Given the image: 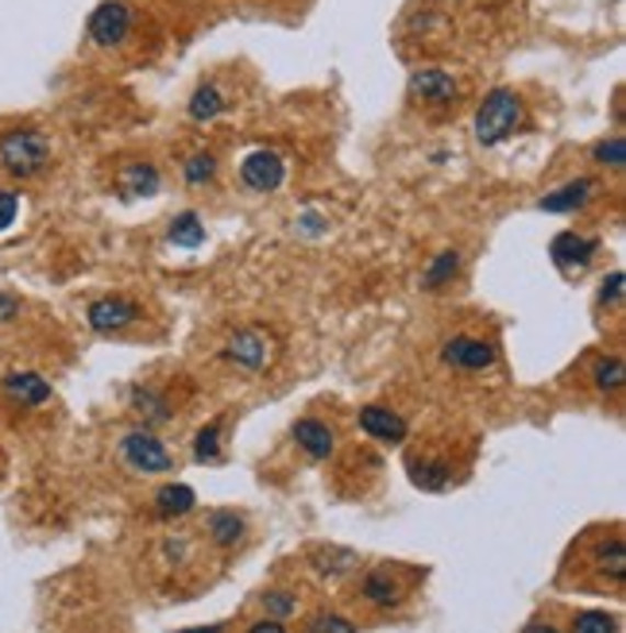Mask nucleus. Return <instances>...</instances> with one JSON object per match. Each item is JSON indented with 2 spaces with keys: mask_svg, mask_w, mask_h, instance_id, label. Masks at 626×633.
Returning <instances> with one entry per match:
<instances>
[{
  "mask_svg": "<svg viewBox=\"0 0 626 633\" xmlns=\"http://www.w3.org/2000/svg\"><path fill=\"white\" fill-rule=\"evenodd\" d=\"M182 174H186L190 186H209L213 179H217V159H213L209 151H197L186 159V166H182Z\"/></svg>",
  "mask_w": 626,
  "mask_h": 633,
  "instance_id": "nucleus-27",
  "label": "nucleus"
},
{
  "mask_svg": "<svg viewBox=\"0 0 626 633\" xmlns=\"http://www.w3.org/2000/svg\"><path fill=\"white\" fill-rule=\"evenodd\" d=\"M20 316V298L9 290H0V325H9V321H16Z\"/></svg>",
  "mask_w": 626,
  "mask_h": 633,
  "instance_id": "nucleus-35",
  "label": "nucleus"
},
{
  "mask_svg": "<svg viewBox=\"0 0 626 633\" xmlns=\"http://www.w3.org/2000/svg\"><path fill=\"white\" fill-rule=\"evenodd\" d=\"M86 32H90V39L98 43V47H121L132 32L128 4H124V0H105V4H98L90 24H86Z\"/></svg>",
  "mask_w": 626,
  "mask_h": 633,
  "instance_id": "nucleus-7",
  "label": "nucleus"
},
{
  "mask_svg": "<svg viewBox=\"0 0 626 633\" xmlns=\"http://www.w3.org/2000/svg\"><path fill=\"white\" fill-rule=\"evenodd\" d=\"M225 113V93L217 90V85H197L194 90V97H190V116H194L197 124H205V120H213V116H220Z\"/></svg>",
  "mask_w": 626,
  "mask_h": 633,
  "instance_id": "nucleus-25",
  "label": "nucleus"
},
{
  "mask_svg": "<svg viewBox=\"0 0 626 633\" xmlns=\"http://www.w3.org/2000/svg\"><path fill=\"white\" fill-rule=\"evenodd\" d=\"M121 194L124 197H155L159 194V171L151 163H128L121 171Z\"/></svg>",
  "mask_w": 626,
  "mask_h": 633,
  "instance_id": "nucleus-20",
  "label": "nucleus"
},
{
  "mask_svg": "<svg viewBox=\"0 0 626 633\" xmlns=\"http://www.w3.org/2000/svg\"><path fill=\"white\" fill-rule=\"evenodd\" d=\"M220 433H225V422L220 417H213L209 425H202L194 437V460L197 463H220L225 460V452H220Z\"/></svg>",
  "mask_w": 626,
  "mask_h": 633,
  "instance_id": "nucleus-24",
  "label": "nucleus"
},
{
  "mask_svg": "<svg viewBox=\"0 0 626 633\" xmlns=\"http://www.w3.org/2000/svg\"><path fill=\"white\" fill-rule=\"evenodd\" d=\"M360 599L375 610H390L407 599V587L390 576V568H372V572H364V579H360Z\"/></svg>",
  "mask_w": 626,
  "mask_h": 633,
  "instance_id": "nucleus-12",
  "label": "nucleus"
},
{
  "mask_svg": "<svg viewBox=\"0 0 626 633\" xmlns=\"http://www.w3.org/2000/svg\"><path fill=\"white\" fill-rule=\"evenodd\" d=\"M86 321H90L93 333H124L128 325H136L139 321V306L128 298H121V294H109V298H98L90 301V309H86Z\"/></svg>",
  "mask_w": 626,
  "mask_h": 633,
  "instance_id": "nucleus-8",
  "label": "nucleus"
},
{
  "mask_svg": "<svg viewBox=\"0 0 626 633\" xmlns=\"http://www.w3.org/2000/svg\"><path fill=\"white\" fill-rule=\"evenodd\" d=\"M167 235H171V244H179V248H202L205 244V225L194 209H186L171 220V232Z\"/></svg>",
  "mask_w": 626,
  "mask_h": 633,
  "instance_id": "nucleus-23",
  "label": "nucleus"
},
{
  "mask_svg": "<svg viewBox=\"0 0 626 633\" xmlns=\"http://www.w3.org/2000/svg\"><path fill=\"white\" fill-rule=\"evenodd\" d=\"M283 179H286V163L275 151H252L244 163H240V182H244L248 189H255V194H275V189L283 186Z\"/></svg>",
  "mask_w": 626,
  "mask_h": 633,
  "instance_id": "nucleus-9",
  "label": "nucleus"
},
{
  "mask_svg": "<svg viewBox=\"0 0 626 633\" xmlns=\"http://www.w3.org/2000/svg\"><path fill=\"white\" fill-rule=\"evenodd\" d=\"M244 533H248V521H244V514H237V510H209L205 514V537H209L217 549H237L240 541H244Z\"/></svg>",
  "mask_w": 626,
  "mask_h": 633,
  "instance_id": "nucleus-16",
  "label": "nucleus"
},
{
  "mask_svg": "<svg viewBox=\"0 0 626 633\" xmlns=\"http://www.w3.org/2000/svg\"><path fill=\"white\" fill-rule=\"evenodd\" d=\"M50 163V143L39 128H12L0 136V166L12 179H35Z\"/></svg>",
  "mask_w": 626,
  "mask_h": 633,
  "instance_id": "nucleus-1",
  "label": "nucleus"
},
{
  "mask_svg": "<svg viewBox=\"0 0 626 633\" xmlns=\"http://www.w3.org/2000/svg\"><path fill=\"white\" fill-rule=\"evenodd\" d=\"M197 506V495L194 487H186V483H167V487L155 491V518H186L190 510Z\"/></svg>",
  "mask_w": 626,
  "mask_h": 633,
  "instance_id": "nucleus-17",
  "label": "nucleus"
},
{
  "mask_svg": "<svg viewBox=\"0 0 626 633\" xmlns=\"http://www.w3.org/2000/svg\"><path fill=\"white\" fill-rule=\"evenodd\" d=\"M410 480L422 491H445L453 483V463L445 456H422V460L410 463Z\"/></svg>",
  "mask_w": 626,
  "mask_h": 633,
  "instance_id": "nucleus-19",
  "label": "nucleus"
},
{
  "mask_svg": "<svg viewBox=\"0 0 626 633\" xmlns=\"http://www.w3.org/2000/svg\"><path fill=\"white\" fill-rule=\"evenodd\" d=\"M572 633H618V618L607 610H580L572 618Z\"/></svg>",
  "mask_w": 626,
  "mask_h": 633,
  "instance_id": "nucleus-28",
  "label": "nucleus"
},
{
  "mask_svg": "<svg viewBox=\"0 0 626 633\" xmlns=\"http://www.w3.org/2000/svg\"><path fill=\"white\" fill-rule=\"evenodd\" d=\"M291 437L309 460H329V456L337 452V433L329 429L326 422H318V417H301V422H294Z\"/></svg>",
  "mask_w": 626,
  "mask_h": 633,
  "instance_id": "nucleus-13",
  "label": "nucleus"
},
{
  "mask_svg": "<svg viewBox=\"0 0 626 633\" xmlns=\"http://www.w3.org/2000/svg\"><path fill=\"white\" fill-rule=\"evenodd\" d=\"M248 633H286V625L278 618H260V622L248 625Z\"/></svg>",
  "mask_w": 626,
  "mask_h": 633,
  "instance_id": "nucleus-36",
  "label": "nucleus"
},
{
  "mask_svg": "<svg viewBox=\"0 0 626 633\" xmlns=\"http://www.w3.org/2000/svg\"><path fill=\"white\" fill-rule=\"evenodd\" d=\"M441 359H445V367H453V371L480 375V371H491V367L499 364V348L491 341H483V336L460 333V336H453V341H445Z\"/></svg>",
  "mask_w": 626,
  "mask_h": 633,
  "instance_id": "nucleus-4",
  "label": "nucleus"
},
{
  "mask_svg": "<svg viewBox=\"0 0 626 633\" xmlns=\"http://www.w3.org/2000/svg\"><path fill=\"white\" fill-rule=\"evenodd\" d=\"M592 159L600 166H611V171H623V163H626V139L623 136L600 139V143L592 147Z\"/></svg>",
  "mask_w": 626,
  "mask_h": 633,
  "instance_id": "nucleus-29",
  "label": "nucleus"
},
{
  "mask_svg": "<svg viewBox=\"0 0 626 633\" xmlns=\"http://www.w3.org/2000/svg\"><path fill=\"white\" fill-rule=\"evenodd\" d=\"M456 275H460V252L433 255L430 267H425V275H422V290H445Z\"/></svg>",
  "mask_w": 626,
  "mask_h": 633,
  "instance_id": "nucleus-21",
  "label": "nucleus"
},
{
  "mask_svg": "<svg viewBox=\"0 0 626 633\" xmlns=\"http://www.w3.org/2000/svg\"><path fill=\"white\" fill-rule=\"evenodd\" d=\"M600 306H623V271H611L607 278H603V290H600Z\"/></svg>",
  "mask_w": 626,
  "mask_h": 633,
  "instance_id": "nucleus-34",
  "label": "nucleus"
},
{
  "mask_svg": "<svg viewBox=\"0 0 626 633\" xmlns=\"http://www.w3.org/2000/svg\"><path fill=\"white\" fill-rule=\"evenodd\" d=\"M306 633H356V622L344 614H314L306 622Z\"/></svg>",
  "mask_w": 626,
  "mask_h": 633,
  "instance_id": "nucleus-32",
  "label": "nucleus"
},
{
  "mask_svg": "<svg viewBox=\"0 0 626 633\" xmlns=\"http://www.w3.org/2000/svg\"><path fill=\"white\" fill-rule=\"evenodd\" d=\"M522 124V97L514 90H491L483 105L476 108V139L483 147H496L511 139Z\"/></svg>",
  "mask_w": 626,
  "mask_h": 633,
  "instance_id": "nucleus-2",
  "label": "nucleus"
},
{
  "mask_svg": "<svg viewBox=\"0 0 626 633\" xmlns=\"http://www.w3.org/2000/svg\"><path fill=\"white\" fill-rule=\"evenodd\" d=\"M121 460L128 471H136V475H163V471L174 468V456L167 452V445L159 437H155L151 429H132L121 437Z\"/></svg>",
  "mask_w": 626,
  "mask_h": 633,
  "instance_id": "nucleus-3",
  "label": "nucleus"
},
{
  "mask_svg": "<svg viewBox=\"0 0 626 633\" xmlns=\"http://www.w3.org/2000/svg\"><path fill=\"white\" fill-rule=\"evenodd\" d=\"M360 429H364L372 440H383V445H402L407 433H410V425H407V417H402L399 410L364 406V410H360Z\"/></svg>",
  "mask_w": 626,
  "mask_h": 633,
  "instance_id": "nucleus-11",
  "label": "nucleus"
},
{
  "mask_svg": "<svg viewBox=\"0 0 626 633\" xmlns=\"http://www.w3.org/2000/svg\"><path fill=\"white\" fill-rule=\"evenodd\" d=\"M20 217V194L16 189H0V232H9Z\"/></svg>",
  "mask_w": 626,
  "mask_h": 633,
  "instance_id": "nucleus-33",
  "label": "nucleus"
},
{
  "mask_svg": "<svg viewBox=\"0 0 626 633\" xmlns=\"http://www.w3.org/2000/svg\"><path fill=\"white\" fill-rule=\"evenodd\" d=\"M132 410H136V414L144 417V425H167V422H174L171 402H167L163 390H155V387H132Z\"/></svg>",
  "mask_w": 626,
  "mask_h": 633,
  "instance_id": "nucleus-18",
  "label": "nucleus"
},
{
  "mask_svg": "<svg viewBox=\"0 0 626 633\" xmlns=\"http://www.w3.org/2000/svg\"><path fill=\"white\" fill-rule=\"evenodd\" d=\"M260 602H263V610H268L271 618H278V622H286L291 614H298V599H294L291 591H263Z\"/></svg>",
  "mask_w": 626,
  "mask_h": 633,
  "instance_id": "nucleus-31",
  "label": "nucleus"
},
{
  "mask_svg": "<svg viewBox=\"0 0 626 633\" xmlns=\"http://www.w3.org/2000/svg\"><path fill=\"white\" fill-rule=\"evenodd\" d=\"M592 379H595V387H600L603 394H615V390L623 387V359H618V356L600 359V364L592 367Z\"/></svg>",
  "mask_w": 626,
  "mask_h": 633,
  "instance_id": "nucleus-30",
  "label": "nucleus"
},
{
  "mask_svg": "<svg viewBox=\"0 0 626 633\" xmlns=\"http://www.w3.org/2000/svg\"><path fill=\"white\" fill-rule=\"evenodd\" d=\"M186 633H225V625H205V630H186Z\"/></svg>",
  "mask_w": 626,
  "mask_h": 633,
  "instance_id": "nucleus-38",
  "label": "nucleus"
},
{
  "mask_svg": "<svg viewBox=\"0 0 626 633\" xmlns=\"http://www.w3.org/2000/svg\"><path fill=\"white\" fill-rule=\"evenodd\" d=\"M0 390H4V399L16 402V406L24 410H39L50 402V382L43 379L39 371H9L4 379H0Z\"/></svg>",
  "mask_w": 626,
  "mask_h": 633,
  "instance_id": "nucleus-10",
  "label": "nucleus"
},
{
  "mask_svg": "<svg viewBox=\"0 0 626 633\" xmlns=\"http://www.w3.org/2000/svg\"><path fill=\"white\" fill-rule=\"evenodd\" d=\"M600 252L592 235H580V232H561L554 235V244H549V255L561 271H584L592 263V255Z\"/></svg>",
  "mask_w": 626,
  "mask_h": 633,
  "instance_id": "nucleus-14",
  "label": "nucleus"
},
{
  "mask_svg": "<svg viewBox=\"0 0 626 633\" xmlns=\"http://www.w3.org/2000/svg\"><path fill=\"white\" fill-rule=\"evenodd\" d=\"M410 97L422 101V105H430V108H448V105H456V97H460V85H456L453 73L441 70V66H425V70L410 73Z\"/></svg>",
  "mask_w": 626,
  "mask_h": 633,
  "instance_id": "nucleus-5",
  "label": "nucleus"
},
{
  "mask_svg": "<svg viewBox=\"0 0 626 633\" xmlns=\"http://www.w3.org/2000/svg\"><path fill=\"white\" fill-rule=\"evenodd\" d=\"M595 568L603 576H611V584H623L626 579V552H623V537H611L595 549Z\"/></svg>",
  "mask_w": 626,
  "mask_h": 633,
  "instance_id": "nucleus-22",
  "label": "nucleus"
},
{
  "mask_svg": "<svg viewBox=\"0 0 626 633\" xmlns=\"http://www.w3.org/2000/svg\"><path fill=\"white\" fill-rule=\"evenodd\" d=\"M592 197H595V179H572V182H565V186H557L554 194H545L542 202H537V209L542 212H577V209H584Z\"/></svg>",
  "mask_w": 626,
  "mask_h": 633,
  "instance_id": "nucleus-15",
  "label": "nucleus"
},
{
  "mask_svg": "<svg viewBox=\"0 0 626 633\" xmlns=\"http://www.w3.org/2000/svg\"><path fill=\"white\" fill-rule=\"evenodd\" d=\"M314 568L321 576H344V572L356 568V552L349 549H318L314 552Z\"/></svg>",
  "mask_w": 626,
  "mask_h": 633,
  "instance_id": "nucleus-26",
  "label": "nucleus"
},
{
  "mask_svg": "<svg viewBox=\"0 0 626 633\" xmlns=\"http://www.w3.org/2000/svg\"><path fill=\"white\" fill-rule=\"evenodd\" d=\"M522 633H561L554 622H530V625H522Z\"/></svg>",
  "mask_w": 626,
  "mask_h": 633,
  "instance_id": "nucleus-37",
  "label": "nucleus"
},
{
  "mask_svg": "<svg viewBox=\"0 0 626 633\" xmlns=\"http://www.w3.org/2000/svg\"><path fill=\"white\" fill-rule=\"evenodd\" d=\"M225 359L237 364L240 371H263L275 359V344L263 329H240L232 341L225 344Z\"/></svg>",
  "mask_w": 626,
  "mask_h": 633,
  "instance_id": "nucleus-6",
  "label": "nucleus"
}]
</instances>
